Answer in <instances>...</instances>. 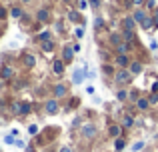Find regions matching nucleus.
I'll use <instances>...</instances> for the list:
<instances>
[{
    "mask_svg": "<svg viewBox=\"0 0 158 152\" xmlns=\"http://www.w3.org/2000/svg\"><path fill=\"white\" fill-rule=\"evenodd\" d=\"M22 4H30V2H34V0H20Z\"/></svg>",
    "mask_w": 158,
    "mask_h": 152,
    "instance_id": "nucleus-54",
    "label": "nucleus"
},
{
    "mask_svg": "<svg viewBox=\"0 0 158 152\" xmlns=\"http://www.w3.org/2000/svg\"><path fill=\"white\" fill-rule=\"evenodd\" d=\"M14 146H18V148H26V142H24V140H20V138H16Z\"/></svg>",
    "mask_w": 158,
    "mask_h": 152,
    "instance_id": "nucleus-45",
    "label": "nucleus"
},
{
    "mask_svg": "<svg viewBox=\"0 0 158 152\" xmlns=\"http://www.w3.org/2000/svg\"><path fill=\"white\" fill-rule=\"evenodd\" d=\"M66 18H68L72 24H76V26H84V14H82L80 10H76V8H70L68 14H66Z\"/></svg>",
    "mask_w": 158,
    "mask_h": 152,
    "instance_id": "nucleus-9",
    "label": "nucleus"
},
{
    "mask_svg": "<svg viewBox=\"0 0 158 152\" xmlns=\"http://www.w3.org/2000/svg\"><path fill=\"white\" fill-rule=\"evenodd\" d=\"M90 6H92V8H98V6H100V0H90Z\"/></svg>",
    "mask_w": 158,
    "mask_h": 152,
    "instance_id": "nucleus-50",
    "label": "nucleus"
},
{
    "mask_svg": "<svg viewBox=\"0 0 158 152\" xmlns=\"http://www.w3.org/2000/svg\"><path fill=\"white\" fill-rule=\"evenodd\" d=\"M128 70L132 72V76H138V74H142V70H144V64H142V60H132V62H130V66H128Z\"/></svg>",
    "mask_w": 158,
    "mask_h": 152,
    "instance_id": "nucleus-17",
    "label": "nucleus"
},
{
    "mask_svg": "<svg viewBox=\"0 0 158 152\" xmlns=\"http://www.w3.org/2000/svg\"><path fill=\"white\" fill-rule=\"evenodd\" d=\"M88 8V0H76V10H86Z\"/></svg>",
    "mask_w": 158,
    "mask_h": 152,
    "instance_id": "nucleus-40",
    "label": "nucleus"
},
{
    "mask_svg": "<svg viewBox=\"0 0 158 152\" xmlns=\"http://www.w3.org/2000/svg\"><path fill=\"white\" fill-rule=\"evenodd\" d=\"M72 48H74V52H76V54H78V52H80V50H82V46H80V42H74V44H72Z\"/></svg>",
    "mask_w": 158,
    "mask_h": 152,
    "instance_id": "nucleus-48",
    "label": "nucleus"
},
{
    "mask_svg": "<svg viewBox=\"0 0 158 152\" xmlns=\"http://www.w3.org/2000/svg\"><path fill=\"white\" fill-rule=\"evenodd\" d=\"M136 24H138V22L132 18V14L130 16H124V18H122V30H134Z\"/></svg>",
    "mask_w": 158,
    "mask_h": 152,
    "instance_id": "nucleus-22",
    "label": "nucleus"
},
{
    "mask_svg": "<svg viewBox=\"0 0 158 152\" xmlns=\"http://www.w3.org/2000/svg\"><path fill=\"white\" fill-rule=\"evenodd\" d=\"M40 48H42V52H52L54 48H56V42H54V38L52 40H46V42L40 44Z\"/></svg>",
    "mask_w": 158,
    "mask_h": 152,
    "instance_id": "nucleus-30",
    "label": "nucleus"
},
{
    "mask_svg": "<svg viewBox=\"0 0 158 152\" xmlns=\"http://www.w3.org/2000/svg\"><path fill=\"white\" fill-rule=\"evenodd\" d=\"M126 144H128V140H126L124 136L114 138V152H122L124 148H126Z\"/></svg>",
    "mask_w": 158,
    "mask_h": 152,
    "instance_id": "nucleus-26",
    "label": "nucleus"
},
{
    "mask_svg": "<svg viewBox=\"0 0 158 152\" xmlns=\"http://www.w3.org/2000/svg\"><path fill=\"white\" fill-rule=\"evenodd\" d=\"M130 62H132L130 54H112V64L116 68H128Z\"/></svg>",
    "mask_w": 158,
    "mask_h": 152,
    "instance_id": "nucleus-7",
    "label": "nucleus"
},
{
    "mask_svg": "<svg viewBox=\"0 0 158 152\" xmlns=\"http://www.w3.org/2000/svg\"><path fill=\"white\" fill-rule=\"evenodd\" d=\"M122 38H124V42L136 44V32L134 30H122Z\"/></svg>",
    "mask_w": 158,
    "mask_h": 152,
    "instance_id": "nucleus-27",
    "label": "nucleus"
},
{
    "mask_svg": "<svg viewBox=\"0 0 158 152\" xmlns=\"http://www.w3.org/2000/svg\"><path fill=\"white\" fill-rule=\"evenodd\" d=\"M114 96H116V100H118V102H122V104H124V102H128L130 90H128V88H118V90L114 92Z\"/></svg>",
    "mask_w": 158,
    "mask_h": 152,
    "instance_id": "nucleus-23",
    "label": "nucleus"
},
{
    "mask_svg": "<svg viewBox=\"0 0 158 152\" xmlns=\"http://www.w3.org/2000/svg\"><path fill=\"white\" fill-rule=\"evenodd\" d=\"M78 104H80V98H78V96H72V94H70V96H68V104H66V110H74V108H78Z\"/></svg>",
    "mask_w": 158,
    "mask_h": 152,
    "instance_id": "nucleus-29",
    "label": "nucleus"
},
{
    "mask_svg": "<svg viewBox=\"0 0 158 152\" xmlns=\"http://www.w3.org/2000/svg\"><path fill=\"white\" fill-rule=\"evenodd\" d=\"M14 142H16V136H12V134L4 136V144H14Z\"/></svg>",
    "mask_w": 158,
    "mask_h": 152,
    "instance_id": "nucleus-43",
    "label": "nucleus"
},
{
    "mask_svg": "<svg viewBox=\"0 0 158 152\" xmlns=\"http://www.w3.org/2000/svg\"><path fill=\"white\" fill-rule=\"evenodd\" d=\"M46 152H56V150H52V148H48V150H46Z\"/></svg>",
    "mask_w": 158,
    "mask_h": 152,
    "instance_id": "nucleus-56",
    "label": "nucleus"
},
{
    "mask_svg": "<svg viewBox=\"0 0 158 152\" xmlns=\"http://www.w3.org/2000/svg\"><path fill=\"white\" fill-rule=\"evenodd\" d=\"M152 14H154V16H158V6H156V10H154V12H152Z\"/></svg>",
    "mask_w": 158,
    "mask_h": 152,
    "instance_id": "nucleus-55",
    "label": "nucleus"
},
{
    "mask_svg": "<svg viewBox=\"0 0 158 152\" xmlns=\"http://www.w3.org/2000/svg\"><path fill=\"white\" fill-rule=\"evenodd\" d=\"M28 134H30V136H38L40 134V126L38 124H30L28 126Z\"/></svg>",
    "mask_w": 158,
    "mask_h": 152,
    "instance_id": "nucleus-36",
    "label": "nucleus"
},
{
    "mask_svg": "<svg viewBox=\"0 0 158 152\" xmlns=\"http://www.w3.org/2000/svg\"><path fill=\"white\" fill-rule=\"evenodd\" d=\"M140 96H142V92H140V90H136V88H132L130 90V96H128V102H130V104H134Z\"/></svg>",
    "mask_w": 158,
    "mask_h": 152,
    "instance_id": "nucleus-32",
    "label": "nucleus"
},
{
    "mask_svg": "<svg viewBox=\"0 0 158 152\" xmlns=\"http://www.w3.org/2000/svg\"><path fill=\"white\" fill-rule=\"evenodd\" d=\"M104 18H102V16H96V18H94V28H96V32L98 30H104Z\"/></svg>",
    "mask_w": 158,
    "mask_h": 152,
    "instance_id": "nucleus-33",
    "label": "nucleus"
},
{
    "mask_svg": "<svg viewBox=\"0 0 158 152\" xmlns=\"http://www.w3.org/2000/svg\"><path fill=\"white\" fill-rule=\"evenodd\" d=\"M156 6H158V4H156V0H146V2H144V10H150V12H154L156 10Z\"/></svg>",
    "mask_w": 158,
    "mask_h": 152,
    "instance_id": "nucleus-35",
    "label": "nucleus"
},
{
    "mask_svg": "<svg viewBox=\"0 0 158 152\" xmlns=\"http://www.w3.org/2000/svg\"><path fill=\"white\" fill-rule=\"evenodd\" d=\"M0 34H2V30H0Z\"/></svg>",
    "mask_w": 158,
    "mask_h": 152,
    "instance_id": "nucleus-57",
    "label": "nucleus"
},
{
    "mask_svg": "<svg viewBox=\"0 0 158 152\" xmlns=\"http://www.w3.org/2000/svg\"><path fill=\"white\" fill-rule=\"evenodd\" d=\"M136 126H138V128H144V120L142 118H136Z\"/></svg>",
    "mask_w": 158,
    "mask_h": 152,
    "instance_id": "nucleus-51",
    "label": "nucleus"
},
{
    "mask_svg": "<svg viewBox=\"0 0 158 152\" xmlns=\"http://www.w3.org/2000/svg\"><path fill=\"white\" fill-rule=\"evenodd\" d=\"M8 16H10V8H6V6H2V4H0V24L6 22Z\"/></svg>",
    "mask_w": 158,
    "mask_h": 152,
    "instance_id": "nucleus-31",
    "label": "nucleus"
},
{
    "mask_svg": "<svg viewBox=\"0 0 158 152\" xmlns=\"http://www.w3.org/2000/svg\"><path fill=\"white\" fill-rule=\"evenodd\" d=\"M80 124H82V116H76L72 120V128H80Z\"/></svg>",
    "mask_w": 158,
    "mask_h": 152,
    "instance_id": "nucleus-44",
    "label": "nucleus"
},
{
    "mask_svg": "<svg viewBox=\"0 0 158 152\" xmlns=\"http://www.w3.org/2000/svg\"><path fill=\"white\" fill-rule=\"evenodd\" d=\"M88 64H82V68H76V70L72 72V84H82V82L88 78Z\"/></svg>",
    "mask_w": 158,
    "mask_h": 152,
    "instance_id": "nucleus-5",
    "label": "nucleus"
},
{
    "mask_svg": "<svg viewBox=\"0 0 158 152\" xmlns=\"http://www.w3.org/2000/svg\"><path fill=\"white\" fill-rule=\"evenodd\" d=\"M144 2H146V0H130V6H134V8H144Z\"/></svg>",
    "mask_w": 158,
    "mask_h": 152,
    "instance_id": "nucleus-42",
    "label": "nucleus"
},
{
    "mask_svg": "<svg viewBox=\"0 0 158 152\" xmlns=\"http://www.w3.org/2000/svg\"><path fill=\"white\" fill-rule=\"evenodd\" d=\"M148 102H150V106H156L158 104V92H150V94H148Z\"/></svg>",
    "mask_w": 158,
    "mask_h": 152,
    "instance_id": "nucleus-41",
    "label": "nucleus"
},
{
    "mask_svg": "<svg viewBox=\"0 0 158 152\" xmlns=\"http://www.w3.org/2000/svg\"><path fill=\"white\" fill-rule=\"evenodd\" d=\"M152 20H154V28L158 30V16H154V14H152Z\"/></svg>",
    "mask_w": 158,
    "mask_h": 152,
    "instance_id": "nucleus-52",
    "label": "nucleus"
},
{
    "mask_svg": "<svg viewBox=\"0 0 158 152\" xmlns=\"http://www.w3.org/2000/svg\"><path fill=\"white\" fill-rule=\"evenodd\" d=\"M20 104H22V100H14V102L10 104V112L18 116V114H20Z\"/></svg>",
    "mask_w": 158,
    "mask_h": 152,
    "instance_id": "nucleus-34",
    "label": "nucleus"
},
{
    "mask_svg": "<svg viewBox=\"0 0 158 152\" xmlns=\"http://www.w3.org/2000/svg\"><path fill=\"white\" fill-rule=\"evenodd\" d=\"M20 62H22V66L26 68V70H32V68L36 66V62H38V60H36V56L32 54V52H22V56H20Z\"/></svg>",
    "mask_w": 158,
    "mask_h": 152,
    "instance_id": "nucleus-10",
    "label": "nucleus"
},
{
    "mask_svg": "<svg viewBox=\"0 0 158 152\" xmlns=\"http://www.w3.org/2000/svg\"><path fill=\"white\" fill-rule=\"evenodd\" d=\"M0 80L2 82H14L16 80V68L10 64H2L0 66Z\"/></svg>",
    "mask_w": 158,
    "mask_h": 152,
    "instance_id": "nucleus-4",
    "label": "nucleus"
},
{
    "mask_svg": "<svg viewBox=\"0 0 158 152\" xmlns=\"http://www.w3.org/2000/svg\"><path fill=\"white\" fill-rule=\"evenodd\" d=\"M108 42H110V48H116L118 44H122V42H124L122 32H110V36H108Z\"/></svg>",
    "mask_w": 158,
    "mask_h": 152,
    "instance_id": "nucleus-18",
    "label": "nucleus"
},
{
    "mask_svg": "<svg viewBox=\"0 0 158 152\" xmlns=\"http://www.w3.org/2000/svg\"><path fill=\"white\" fill-rule=\"evenodd\" d=\"M44 112H46L48 116H56V114L60 112V100H56V98H48V100L44 102Z\"/></svg>",
    "mask_w": 158,
    "mask_h": 152,
    "instance_id": "nucleus-6",
    "label": "nucleus"
},
{
    "mask_svg": "<svg viewBox=\"0 0 158 152\" xmlns=\"http://www.w3.org/2000/svg\"><path fill=\"white\" fill-rule=\"evenodd\" d=\"M134 108L138 110V112H142V114H144V112H148V110L152 108L150 102H148V94H142V96H140L138 100L134 102Z\"/></svg>",
    "mask_w": 158,
    "mask_h": 152,
    "instance_id": "nucleus-12",
    "label": "nucleus"
},
{
    "mask_svg": "<svg viewBox=\"0 0 158 152\" xmlns=\"http://www.w3.org/2000/svg\"><path fill=\"white\" fill-rule=\"evenodd\" d=\"M98 132H100V126H98L96 122H82V126L78 128V134H80V138H84V140H94V138H98Z\"/></svg>",
    "mask_w": 158,
    "mask_h": 152,
    "instance_id": "nucleus-2",
    "label": "nucleus"
},
{
    "mask_svg": "<svg viewBox=\"0 0 158 152\" xmlns=\"http://www.w3.org/2000/svg\"><path fill=\"white\" fill-rule=\"evenodd\" d=\"M32 114V102L30 100H22V104H20V118H26Z\"/></svg>",
    "mask_w": 158,
    "mask_h": 152,
    "instance_id": "nucleus-19",
    "label": "nucleus"
},
{
    "mask_svg": "<svg viewBox=\"0 0 158 152\" xmlns=\"http://www.w3.org/2000/svg\"><path fill=\"white\" fill-rule=\"evenodd\" d=\"M150 50H152V52L158 50V42H156V40H152V42H150Z\"/></svg>",
    "mask_w": 158,
    "mask_h": 152,
    "instance_id": "nucleus-49",
    "label": "nucleus"
},
{
    "mask_svg": "<svg viewBox=\"0 0 158 152\" xmlns=\"http://www.w3.org/2000/svg\"><path fill=\"white\" fill-rule=\"evenodd\" d=\"M98 56H100L102 62H112V60H110V54H108V50H102V48H100V50H98Z\"/></svg>",
    "mask_w": 158,
    "mask_h": 152,
    "instance_id": "nucleus-37",
    "label": "nucleus"
},
{
    "mask_svg": "<svg viewBox=\"0 0 158 152\" xmlns=\"http://www.w3.org/2000/svg\"><path fill=\"white\" fill-rule=\"evenodd\" d=\"M34 18H36V22H38V24H42V26H44V24H50L52 22V12L48 10V8H40V10L36 12Z\"/></svg>",
    "mask_w": 158,
    "mask_h": 152,
    "instance_id": "nucleus-11",
    "label": "nucleus"
},
{
    "mask_svg": "<svg viewBox=\"0 0 158 152\" xmlns=\"http://www.w3.org/2000/svg\"><path fill=\"white\" fill-rule=\"evenodd\" d=\"M140 28H142V30H152V28H154V20H152V14H148L146 18L140 22Z\"/></svg>",
    "mask_w": 158,
    "mask_h": 152,
    "instance_id": "nucleus-28",
    "label": "nucleus"
},
{
    "mask_svg": "<svg viewBox=\"0 0 158 152\" xmlns=\"http://www.w3.org/2000/svg\"><path fill=\"white\" fill-rule=\"evenodd\" d=\"M24 14H26V12H24L22 6H12V8H10V16H12L14 20H22Z\"/></svg>",
    "mask_w": 158,
    "mask_h": 152,
    "instance_id": "nucleus-25",
    "label": "nucleus"
},
{
    "mask_svg": "<svg viewBox=\"0 0 158 152\" xmlns=\"http://www.w3.org/2000/svg\"><path fill=\"white\" fill-rule=\"evenodd\" d=\"M66 72V62L62 58H54L52 60V74L54 76H62Z\"/></svg>",
    "mask_w": 158,
    "mask_h": 152,
    "instance_id": "nucleus-13",
    "label": "nucleus"
},
{
    "mask_svg": "<svg viewBox=\"0 0 158 152\" xmlns=\"http://www.w3.org/2000/svg\"><path fill=\"white\" fill-rule=\"evenodd\" d=\"M100 70H102V74H104L106 78H114V74H116V66L112 62H102Z\"/></svg>",
    "mask_w": 158,
    "mask_h": 152,
    "instance_id": "nucleus-16",
    "label": "nucleus"
},
{
    "mask_svg": "<svg viewBox=\"0 0 158 152\" xmlns=\"http://www.w3.org/2000/svg\"><path fill=\"white\" fill-rule=\"evenodd\" d=\"M50 94H52V98H56V100L68 98L70 96V84H66V82H54L52 88H50Z\"/></svg>",
    "mask_w": 158,
    "mask_h": 152,
    "instance_id": "nucleus-3",
    "label": "nucleus"
},
{
    "mask_svg": "<svg viewBox=\"0 0 158 152\" xmlns=\"http://www.w3.org/2000/svg\"><path fill=\"white\" fill-rule=\"evenodd\" d=\"M132 80H134V76H132V72L128 68H116V74H114L116 88H130Z\"/></svg>",
    "mask_w": 158,
    "mask_h": 152,
    "instance_id": "nucleus-1",
    "label": "nucleus"
},
{
    "mask_svg": "<svg viewBox=\"0 0 158 152\" xmlns=\"http://www.w3.org/2000/svg\"><path fill=\"white\" fill-rule=\"evenodd\" d=\"M144 144H146V142H144V140H136L134 144H132L130 152H138V150H142V148H144Z\"/></svg>",
    "mask_w": 158,
    "mask_h": 152,
    "instance_id": "nucleus-38",
    "label": "nucleus"
},
{
    "mask_svg": "<svg viewBox=\"0 0 158 152\" xmlns=\"http://www.w3.org/2000/svg\"><path fill=\"white\" fill-rule=\"evenodd\" d=\"M58 152H74V148H72V146H60V150H58Z\"/></svg>",
    "mask_w": 158,
    "mask_h": 152,
    "instance_id": "nucleus-47",
    "label": "nucleus"
},
{
    "mask_svg": "<svg viewBox=\"0 0 158 152\" xmlns=\"http://www.w3.org/2000/svg\"><path fill=\"white\" fill-rule=\"evenodd\" d=\"M122 132H124V128L120 124H116V122H112V124L108 126V134H110L112 138H120V136H122Z\"/></svg>",
    "mask_w": 158,
    "mask_h": 152,
    "instance_id": "nucleus-20",
    "label": "nucleus"
},
{
    "mask_svg": "<svg viewBox=\"0 0 158 152\" xmlns=\"http://www.w3.org/2000/svg\"><path fill=\"white\" fill-rule=\"evenodd\" d=\"M74 56H76V52H74L72 44H64V46L60 48V58L66 62V66H68L70 62H74Z\"/></svg>",
    "mask_w": 158,
    "mask_h": 152,
    "instance_id": "nucleus-8",
    "label": "nucleus"
},
{
    "mask_svg": "<svg viewBox=\"0 0 158 152\" xmlns=\"http://www.w3.org/2000/svg\"><path fill=\"white\" fill-rule=\"evenodd\" d=\"M26 152H36V150H34V146L30 144V146H26Z\"/></svg>",
    "mask_w": 158,
    "mask_h": 152,
    "instance_id": "nucleus-53",
    "label": "nucleus"
},
{
    "mask_svg": "<svg viewBox=\"0 0 158 152\" xmlns=\"http://www.w3.org/2000/svg\"><path fill=\"white\" fill-rule=\"evenodd\" d=\"M46 40H52V30H42V32H38V34H34V42L42 44V42H46Z\"/></svg>",
    "mask_w": 158,
    "mask_h": 152,
    "instance_id": "nucleus-21",
    "label": "nucleus"
},
{
    "mask_svg": "<svg viewBox=\"0 0 158 152\" xmlns=\"http://www.w3.org/2000/svg\"><path fill=\"white\" fill-rule=\"evenodd\" d=\"M56 32H58V34H64V28H62V20H58V22H56Z\"/></svg>",
    "mask_w": 158,
    "mask_h": 152,
    "instance_id": "nucleus-46",
    "label": "nucleus"
},
{
    "mask_svg": "<svg viewBox=\"0 0 158 152\" xmlns=\"http://www.w3.org/2000/svg\"><path fill=\"white\" fill-rule=\"evenodd\" d=\"M120 126H122L124 130H130L132 126H136V118L132 116L130 112H124L122 114V120H120Z\"/></svg>",
    "mask_w": 158,
    "mask_h": 152,
    "instance_id": "nucleus-14",
    "label": "nucleus"
},
{
    "mask_svg": "<svg viewBox=\"0 0 158 152\" xmlns=\"http://www.w3.org/2000/svg\"><path fill=\"white\" fill-rule=\"evenodd\" d=\"M146 16H148V12L144 10V8H134V12H132V18L138 22V26H140V22H142Z\"/></svg>",
    "mask_w": 158,
    "mask_h": 152,
    "instance_id": "nucleus-24",
    "label": "nucleus"
},
{
    "mask_svg": "<svg viewBox=\"0 0 158 152\" xmlns=\"http://www.w3.org/2000/svg\"><path fill=\"white\" fill-rule=\"evenodd\" d=\"M132 50H134V44H130V42H122V44H118L116 48H112L114 54H130Z\"/></svg>",
    "mask_w": 158,
    "mask_h": 152,
    "instance_id": "nucleus-15",
    "label": "nucleus"
},
{
    "mask_svg": "<svg viewBox=\"0 0 158 152\" xmlns=\"http://www.w3.org/2000/svg\"><path fill=\"white\" fill-rule=\"evenodd\" d=\"M74 36H76V40L84 38V26H76L74 28Z\"/></svg>",
    "mask_w": 158,
    "mask_h": 152,
    "instance_id": "nucleus-39",
    "label": "nucleus"
}]
</instances>
